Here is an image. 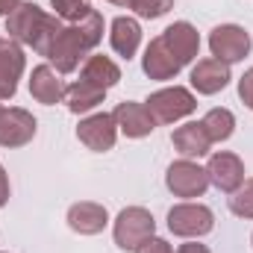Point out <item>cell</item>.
Here are the masks:
<instances>
[{
    "label": "cell",
    "mask_w": 253,
    "mask_h": 253,
    "mask_svg": "<svg viewBox=\"0 0 253 253\" xmlns=\"http://www.w3.org/2000/svg\"><path fill=\"white\" fill-rule=\"evenodd\" d=\"M100 39H103V15L97 9H91L83 21L65 27L62 33H59V39H56V44H53V50H50L47 59L56 65L59 74H71V71H77V65L100 44Z\"/></svg>",
    "instance_id": "6da1fadb"
},
{
    "label": "cell",
    "mask_w": 253,
    "mask_h": 253,
    "mask_svg": "<svg viewBox=\"0 0 253 253\" xmlns=\"http://www.w3.org/2000/svg\"><path fill=\"white\" fill-rule=\"evenodd\" d=\"M147 112L153 115L156 124H177L183 118H189L191 112L197 109V100L189 88L183 85H171V88H159L144 100Z\"/></svg>",
    "instance_id": "7a4b0ae2"
},
{
    "label": "cell",
    "mask_w": 253,
    "mask_h": 253,
    "mask_svg": "<svg viewBox=\"0 0 253 253\" xmlns=\"http://www.w3.org/2000/svg\"><path fill=\"white\" fill-rule=\"evenodd\" d=\"M156 230V221L147 209L141 206H126L121 209V215L115 218V227H112V236H115V245L121 251H138V245H144Z\"/></svg>",
    "instance_id": "3957f363"
},
{
    "label": "cell",
    "mask_w": 253,
    "mask_h": 253,
    "mask_svg": "<svg viewBox=\"0 0 253 253\" xmlns=\"http://www.w3.org/2000/svg\"><path fill=\"white\" fill-rule=\"evenodd\" d=\"M212 227H215V215L203 203H177L168 212V230L180 239H200L212 233Z\"/></svg>",
    "instance_id": "277c9868"
},
{
    "label": "cell",
    "mask_w": 253,
    "mask_h": 253,
    "mask_svg": "<svg viewBox=\"0 0 253 253\" xmlns=\"http://www.w3.org/2000/svg\"><path fill=\"white\" fill-rule=\"evenodd\" d=\"M209 50H212L215 59H221L227 65L242 62L251 53V36L239 24H221L209 33Z\"/></svg>",
    "instance_id": "5b68a950"
},
{
    "label": "cell",
    "mask_w": 253,
    "mask_h": 253,
    "mask_svg": "<svg viewBox=\"0 0 253 253\" xmlns=\"http://www.w3.org/2000/svg\"><path fill=\"white\" fill-rule=\"evenodd\" d=\"M77 138L94 150V153H106L115 147V138H118V124L112 118V112H94L88 118H83L77 126Z\"/></svg>",
    "instance_id": "8992f818"
},
{
    "label": "cell",
    "mask_w": 253,
    "mask_h": 253,
    "mask_svg": "<svg viewBox=\"0 0 253 253\" xmlns=\"http://www.w3.org/2000/svg\"><path fill=\"white\" fill-rule=\"evenodd\" d=\"M165 186L174 191L177 197H200L203 191L209 189V177L206 168H200L191 159H180L168 168L165 174Z\"/></svg>",
    "instance_id": "52a82bcc"
},
{
    "label": "cell",
    "mask_w": 253,
    "mask_h": 253,
    "mask_svg": "<svg viewBox=\"0 0 253 253\" xmlns=\"http://www.w3.org/2000/svg\"><path fill=\"white\" fill-rule=\"evenodd\" d=\"M206 177H209V183L218 191L233 194V191L245 183V162L236 153H227V150L212 153L209 162H206Z\"/></svg>",
    "instance_id": "ba28073f"
},
{
    "label": "cell",
    "mask_w": 253,
    "mask_h": 253,
    "mask_svg": "<svg viewBox=\"0 0 253 253\" xmlns=\"http://www.w3.org/2000/svg\"><path fill=\"white\" fill-rule=\"evenodd\" d=\"M44 18H47L44 9H39L36 3H24V0H21V3L6 15V33H9L12 42L30 47L33 39H36V33H39V27L44 24Z\"/></svg>",
    "instance_id": "9c48e42d"
},
{
    "label": "cell",
    "mask_w": 253,
    "mask_h": 253,
    "mask_svg": "<svg viewBox=\"0 0 253 253\" xmlns=\"http://www.w3.org/2000/svg\"><path fill=\"white\" fill-rule=\"evenodd\" d=\"M36 135V118L27 109H3L0 112V147H24Z\"/></svg>",
    "instance_id": "30bf717a"
},
{
    "label": "cell",
    "mask_w": 253,
    "mask_h": 253,
    "mask_svg": "<svg viewBox=\"0 0 253 253\" xmlns=\"http://www.w3.org/2000/svg\"><path fill=\"white\" fill-rule=\"evenodd\" d=\"M24 68H27V59H24L21 44L12 39H0V100L15 97Z\"/></svg>",
    "instance_id": "8fae6325"
},
{
    "label": "cell",
    "mask_w": 253,
    "mask_h": 253,
    "mask_svg": "<svg viewBox=\"0 0 253 253\" xmlns=\"http://www.w3.org/2000/svg\"><path fill=\"white\" fill-rule=\"evenodd\" d=\"M141 68H144V74H147L150 80H174V77L183 71L180 59H177V56L168 50V44L162 42V36L150 39V44L144 47Z\"/></svg>",
    "instance_id": "7c38bea8"
},
{
    "label": "cell",
    "mask_w": 253,
    "mask_h": 253,
    "mask_svg": "<svg viewBox=\"0 0 253 253\" xmlns=\"http://www.w3.org/2000/svg\"><path fill=\"white\" fill-rule=\"evenodd\" d=\"M112 118H115L118 129L124 132L126 138H144V135H150V132L156 129V121H153V115L147 112V106H144V103L124 100V103H118V106H115Z\"/></svg>",
    "instance_id": "4fadbf2b"
},
{
    "label": "cell",
    "mask_w": 253,
    "mask_h": 253,
    "mask_svg": "<svg viewBox=\"0 0 253 253\" xmlns=\"http://www.w3.org/2000/svg\"><path fill=\"white\" fill-rule=\"evenodd\" d=\"M230 80H233L230 77V65L215 59V56L200 59V62L191 68V85H194L197 94H218V91L227 88Z\"/></svg>",
    "instance_id": "5bb4252c"
},
{
    "label": "cell",
    "mask_w": 253,
    "mask_h": 253,
    "mask_svg": "<svg viewBox=\"0 0 253 253\" xmlns=\"http://www.w3.org/2000/svg\"><path fill=\"white\" fill-rule=\"evenodd\" d=\"M162 42L168 44V50L180 59V65H189L200 53V33L191 27L189 21H177L162 33Z\"/></svg>",
    "instance_id": "9a60e30c"
},
{
    "label": "cell",
    "mask_w": 253,
    "mask_h": 253,
    "mask_svg": "<svg viewBox=\"0 0 253 253\" xmlns=\"http://www.w3.org/2000/svg\"><path fill=\"white\" fill-rule=\"evenodd\" d=\"M106 224H109V212H106V206H100L94 200H83L68 209V227L80 236H97V233H103Z\"/></svg>",
    "instance_id": "2e32d148"
},
{
    "label": "cell",
    "mask_w": 253,
    "mask_h": 253,
    "mask_svg": "<svg viewBox=\"0 0 253 253\" xmlns=\"http://www.w3.org/2000/svg\"><path fill=\"white\" fill-rule=\"evenodd\" d=\"M30 94L44 103V106H56L65 97V83L59 80V71L50 68V65H39L33 68V77H30Z\"/></svg>",
    "instance_id": "e0dca14e"
},
{
    "label": "cell",
    "mask_w": 253,
    "mask_h": 253,
    "mask_svg": "<svg viewBox=\"0 0 253 253\" xmlns=\"http://www.w3.org/2000/svg\"><path fill=\"white\" fill-rule=\"evenodd\" d=\"M171 141H174L177 153H183V159H200L212 147V138L206 135V126L200 124V121H189V124L177 126L174 135H171Z\"/></svg>",
    "instance_id": "ac0fdd59"
},
{
    "label": "cell",
    "mask_w": 253,
    "mask_h": 253,
    "mask_svg": "<svg viewBox=\"0 0 253 253\" xmlns=\"http://www.w3.org/2000/svg\"><path fill=\"white\" fill-rule=\"evenodd\" d=\"M109 44L124 59L135 56V50L141 44V27H138V21L135 18H126V15L115 18L112 21V33H109Z\"/></svg>",
    "instance_id": "d6986e66"
},
{
    "label": "cell",
    "mask_w": 253,
    "mask_h": 253,
    "mask_svg": "<svg viewBox=\"0 0 253 253\" xmlns=\"http://www.w3.org/2000/svg\"><path fill=\"white\" fill-rule=\"evenodd\" d=\"M80 80H85V83H91V85H97V88H103V91H106V88H112V85H118V83H121V68L112 62L109 56L94 53V56H88V59H85Z\"/></svg>",
    "instance_id": "ffe728a7"
},
{
    "label": "cell",
    "mask_w": 253,
    "mask_h": 253,
    "mask_svg": "<svg viewBox=\"0 0 253 253\" xmlns=\"http://www.w3.org/2000/svg\"><path fill=\"white\" fill-rule=\"evenodd\" d=\"M103 97H106V91L97 88V85H91V83H85V80H77V83H71V85L65 88V103H68V109H71L74 115L91 112L94 106L103 103Z\"/></svg>",
    "instance_id": "44dd1931"
},
{
    "label": "cell",
    "mask_w": 253,
    "mask_h": 253,
    "mask_svg": "<svg viewBox=\"0 0 253 253\" xmlns=\"http://www.w3.org/2000/svg\"><path fill=\"white\" fill-rule=\"evenodd\" d=\"M200 124L206 126V135H209L212 144H215V141H227V138L233 135V129H236V115H233L230 109H209Z\"/></svg>",
    "instance_id": "7402d4cb"
},
{
    "label": "cell",
    "mask_w": 253,
    "mask_h": 253,
    "mask_svg": "<svg viewBox=\"0 0 253 253\" xmlns=\"http://www.w3.org/2000/svg\"><path fill=\"white\" fill-rule=\"evenodd\" d=\"M62 18H56V15H47L44 18V24L39 27V33H36V39H33V50L39 53V56H50V50H53V44H56V39H59V33H62Z\"/></svg>",
    "instance_id": "603a6c76"
},
{
    "label": "cell",
    "mask_w": 253,
    "mask_h": 253,
    "mask_svg": "<svg viewBox=\"0 0 253 253\" xmlns=\"http://www.w3.org/2000/svg\"><path fill=\"white\" fill-rule=\"evenodd\" d=\"M230 212L239 218H253V177L230 194Z\"/></svg>",
    "instance_id": "cb8c5ba5"
},
{
    "label": "cell",
    "mask_w": 253,
    "mask_h": 253,
    "mask_svg": "<svg viewBox=\"0 0 253 253\" xmlns=\"http://www.w3.org/2000/svg\"><path fill=\"white\" fill-rule=\"evenodd\" d=\"M50 6L56 9V18L71 21V24L83 21V18L91 12V3H88V0H50Z\"/></svg>",
    "instance_id": "d4e9b609"
},
{
    "label": "cell",
    "mask_w": 253,
    "mask_h": 253,
    "mask_svg": "<svg viewBox=\"0 0 253 253\" xmlns=\"http://www.w3.org/2000/svg\"><path fill=\"white\" fill-rule=\"evenodd\" d=\"M168 9H174V0H135V3H132V12H135L138 18H147V21L162 18Z\"/></svg>",
    "instance_id": "484cf974"
},
{
    "label": "cell",
    "mask_w": 253,
    "mask_h": 253,
    "mask_svg": "<svg viewBox=\"0 0 253 253\" xmlns=\"http://www.w3.org/2000/svg\"><path fill=\"white\" fill-rule=\"evenodd\" d=\"M239 97L248 109H253V68H248L239 80Z\"/></svg>",
    "instance_id": "4316f807"
},
{
    "label": "cell",
    "mask_w": 253,
    "mask_h": 253,
    "mask_svg": "<svg viewBox=\"0 0 253 253\" xmlns=\"http://www.w3.org/2000/svg\"><path fill=\"white\" fill-rule=\"evenodd\" d=\"M135 253H174V248L165 242V239H156V236H150L144 245H138V251Z\"/></svg>",
    "instance_id": "83f0119b"
},
{
    "label": "cell",
    "mask_w": 253,
    "mask_h": 253,
    "mask_svg": "<svg viewBox=\"0 0 253 253\" xmlns=\"http://www.w3.org/2000/svg\"><path fill=\"white\" fill-rule=\"evenodd\" d=\"M6 200H9V177H6V171L0 165V209L6 206Z\"/></svg>",
    "instance_id": "f1b7e54d"
},
{
    "label": "cell",
    "mask_w": 253,
    "mask_h": 253,
    "mask_svg": "<svg viewBox=\"0 0 253 253\" xmlns=\"http://www.w3.org/2000/svg\"><path fill=\"white\" fill-rule=\"evenodd\" d=\"M177 253H209V248L206 245H197V242H189V245H180Z\"/></svg>",
    "instance_id": "f546056e"
},
{
    "label": "cell",
    "mask_w": 253,
    "mask_h": 253,
    "mask_svg": "<svg viewBox=\"0 0 253 253\" xmlns=\"http://www.w3.org/2000/svg\"><path fill=\"white\" fill-rule=\"evenodd\" d=\"M18 3H21V0H0V18H6V15H9Z\"/></svg>",
    "instance_id": "4dcf8cb0"
},
{
    "label": "cell",
    "mask_w": 253,
    "mask_h": 253,
    "mask_svg": "<svg viewBox=\"0 0 253 253\" xmlns=\"http://www.w3.org/2000/svg\"><path fill=\"white\" fill-rule=\"evenodd\" d=\"M109 3H115V6H126V9H132V3H135V0H109Z\"/></svg>",
    "instance_id": "1f68e13d"
},
{
    "label": "cell",
    "mask_w": 253,
    "mask_h": 253,
    "mask_svg": "<svg viewBox=\"0 0 253 253\" xmlns=\"http://www.w3.org/2000/svg\"><path fill=\"white\" fill-rule=\"evenodd\" d=\"M251 245H253V236H251Z\"/></svg>",
    "instance_id": "d6a6232c"
},
{
    "label": "cell",
    "mask_w": 253,
    "mask_h": 253,
    "mask_svg": "<svg viewBox=\"0 0 253 253\" xmlns=\"http://www.w3.org/2000/svg\"><path fill=\"white\" fill-rule=\"evenodd\" d=\"M0 112H3V106H0Z\"/></svg>",
    "instance_id": "836d02e7"
}]
</instances>
